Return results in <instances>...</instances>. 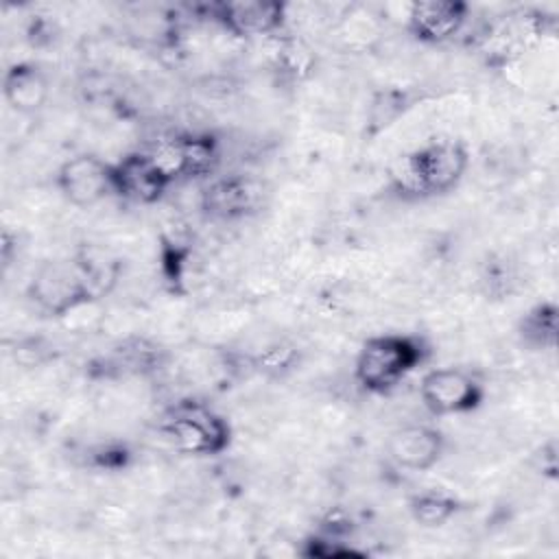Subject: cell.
Here are the masks:
<instances>
[{
    "label": "cell",
    "instance_id": "cell-1",
    "mask_svg": "<svg viewBox=\"0 0 559 559\" xmlns=\"http://www.w3.org/2000/svg\"><path fill=\"white\" fill-rule=\"evenodd\" d=\"M469 151L456 138H432L400 155L389 168V188L404 201L450 194L463 181Z\"/></svg>",
    "mask_w": 559,
    "mask_h": 559
},
{
    "label": "cell",
    "instance_id": "cell-2",
    "mask_svg": "<svg viewBox=\"0 0 559 559\" xmlns=\"http://www.w3.org/2000/svg\"><path fill=\"white\" fill-rule=\"evenodd\" d=\"M430 358V345L419 334L384 332L369 336L354 360V382L369 395H386Z\"/></svg>",
    "mask_w": 559,
    "mask_h": 559
},
{
    "label": "cell",
    "instance_id": "cell-3",
    "mask_svg": "<svg viewBox=\"0 0 559 559\" xmlns=\"http://www.w3.org/2000/svg\"><path fill=\"white\" fill-rule=\"evenodd\" d=\"M157 428L166 441L186 456H218L231 445L234 437L229 421L197 397H181L170 404Z\"/></svg>",
    "mask_w": 559,
    "mask_h": 559
},
{
    "label": "cell",
    "instance_id": "cell-4",
    "mask_svg": "<svg viewBox=\"0 0 559 559\" xmlns=\"http://www.w3.org/2000/svg\"><path fill=\"white\" fill-rule=\"evenodd\" d=\"M26 299L41 317L57 321L96 301L72 258L44 260L26 284Z\"/></svg>",
    "mask_w": 559,
    "mask_h": 559
},
{
    "label": "cell",
    "instance_id": "cell-5",
    "mask_svg": "<svg viewBox=\"0 0 559 559\" xmlns=\"http://www.w3.org/2000/svg\"><path fill=\"white\" fill-rule=\"evenodd\" d=\"M485 395V380L465 367H437L419 382L421 404L435 417L472 413L483 406Z\"/></svg>",
    "mask_w": 559,
    "mask_h": 559
},
{
    "label": "cell",
    "instance_id": "cell-6",
    "mask_svg": "<svg viewBox=\"0 0 559 559\" xmlns=\"http://www.w3.org/2000/svg\"><path fill=\"white\" fill-rule=\"evenodd\" d=\"M173 183L175 179L148 151H131L111 162V192L122 201L153 205L164 199Z\"/></svg>",
    "mask_w": 559,
    "mask_h": 559
},
{
    "label": "cell",
    "instance_id": "cell-7",
    "mask_svg": "<svg viewBox=\"0 0 559 559\" xmlns=\"http://www.w3.org/2000/svg\"><path fill=\"white\" fill-rule=\"evenodd\" d=\"M205 17L234 37H271L286 26V4L271 0H227L203 7Z\"/></svg>",
    "mask_w": 559,
    "mask_h": 559
},
{
    "label": "cell",
    "instance_id": "cell-8",
    "mask_svg": "<svg viewBox=\"0 0 559 559\" xmlns=\"http://www.w3.org/2000/svg\"><path fill=\"white\" fill-rule=\"evenodd\" d=\"M59 194L74 207H94L111 197V162L94 153H76L68 157L55 173Z\"/></svg>",
    "mask_w": 559,
    "mask_h": 559
},
{
    "label": "cell",
    "instance_id": "cell-9",
    "mask_svg": "<svg viewBox=\"0 0 559 559\" xmlns=\"http://www.w3.org/2000/svg\"><path fill=\"white\" fill-rule=\"evenodd\" d=\"M262 183L247 175L212 177L201 192V210L214 221H240L262 207Z\"/></svg>",
    "mask_w": 559,
    "mask_h": 559
},
{
    "label": "cell",
    "instance_id": "cell-10",
    "mask_svg": "<svg viewBox=\"0 0 559 559\" xmlns=\"http://www.w3.org/2000/svg\"><path fill=\"white\" fill-rule=\"evenodd\" d=\"M469 20V4L461 0H415L406 11L408 35L426 46L450 41Z\"/></svg>",
    "mask_w": 559,
    "mask_h": 559
},
{
    "label": "cell",
    "instance_id": "cell-11",
    "mask_svg": "<svg viewBox=\"0 0 559 559\" xmlns=\"http://www.w3.org/2000/svg\"><path fill=\"white\" fill-rule=\"evenodd\" d=\"M445 435L430 424H408L391 432L389 459L408 472H428L445 454Z\"/></svg>",
    "mask_w": 559,
    "mask_h": 559
},
{
    "label": "cell",
    "instance_id": "cell-12",
    "mask_svg": "<svg viewBox=\"0 0 559 559\" xmlns=\"http://www.w3.org/2000/svg\"><path fill=\"white\" fill-rule=\"evenodd\" d=\"M2 94L13 111L22 116H33L41 111L48 103L50 79L39 63L15 61L4 70Z\"/></svg>",
    "mask_w": 559,
    "mask_h": 559
},
{
    "label": "cell",
    "instance_id": "cell-13",
    "mask_svg": "<svg viewBox=\"0 0 559 559\" xmlns=\"http://www.w3.org/2000/svg\"><path fill=\"white\" fill-rule=\"evenodd\" d=\"M166 349L148 338H127L100 358L105 376H148L164 367Z\"/></svg>",
    "mask_w": 559,
    "mask_h": 559
},
{
    "label": "cell",
    "instance_id": "cell-14",
    "mask_svg": "<svg viewBox=\"0 0 559 559\" xmlns=\"http://www.w3.org/2000/svg\"><path fill=\"white\" fill-rule=\"evenodd\" d=\"M177 177L212 179L221 164V140L207 131L177 133Z\"/></svg>",
    "mask_w": 559,
    "mask_h": 559
},
{
    "label": "cell",
    "instance_id": "cell-15",
    "mask_svg": "<svg viewBox=\"0 0 559 559\" xmlns=\"http://www.w3.org/2000/svg\"><path fill=\"white\" fill-rule=\"evenodd\" d=\"M72 262L96 301L107 297L122 275V260L96 242H81L72 253Z\"/></svg>",
    "mask_w": 559,
    "mask_h": 559
},
{
    "label": "cell",
    "instance_id": "cell-16",
    "mask_svg": "<svg viewBox=\"0 0 559 559\" xmlns=\"http://www.w3.org/2000/svg\"><path fill=\"white\" fill-rule=\"evenodd\" d=\"M515 336L531 352H550L559 338V308L552 299L533 304L515 325Z\"/></svg>",
    "mask_w": 559,
    "mask_h": 559
},
{
    "label": "cell",
    "instance_id": "cell-17",
    "mask_svg": "<svg viewBox=\"0 0 559 559\" xmlns=\"http://www.w3.org/2000/svg\"><path fill=\"white\" fill-rule=\"evenodd\" d=\"M411 518L424 528H441L463 511V502L441 489H424L406 502Z\"/></svg>",
    "mask_w": 559,
    "mask_h": 559
},
{
    "label": "cell",
    "instance_id": "cell-18",
    "mask_svg": "<svg viewBox=\"0 0 559 559\" xmlns=\"http://www.w3.org/2000/svg\"><path fill=\"white\" fill-rule=\"evenodd\" d=\"M299 360H301V352L295 343L277 341L266 345L260 354H255L251 360V367L271 380H282L299 367Z\"/></svg>",
    "mask_w": 559,
    "mask_h": 559
},
{
    "label": "cell",
    "instance_id": "cell-19",
    "mask_svg": "<svg viewBox=\"0 0 559 559\" xmlns=\"http://www.w3.org/2000/svg\"><path fill=\"white\" fill-rule=\"evenodd\" d=\"M277 72L288 81H301L306 74L314 68V57L310 48H306L301 41L286 39L280 44L277 57H275Z\"/></svg>",
    "mask_w": 559,
    "mask_h": 559
},
{
    "label": "cell",
    "instance_id": "cell-20",
    "mask_svg": "<svg viewBox=\"0 0 559 559\" xmlns=\"http://www.w3.org/2000/svg\"><path fill=\"white\" fill-rule=\"evenodd\" d=\"M301 555L310 557V559L312 557L314 559H341V557H352V555H362V552L356 550L354 546H349L345 539L314 533L304 542Z\"/></svg>",
    "mask_w": 559,
    "mask_h": 559
},
{
    "label": "cell",
    "instance_id": "cell-21",
    "mask_svg": "<svg viewBox=\"0 0 559 559\" xmlns=\"http://www.w3.org/2000/svg\"><path fill=\"white\" fill-rule=\"evenodd\" d=\"M533 467L544 478H550V480L557 478L559 461H557V441L555 439H548L546 443H542L537 448V452L533 454Z\"/></svg>",
    "mask_w": 559,
    "mask_h": 559
}]
</instances>
